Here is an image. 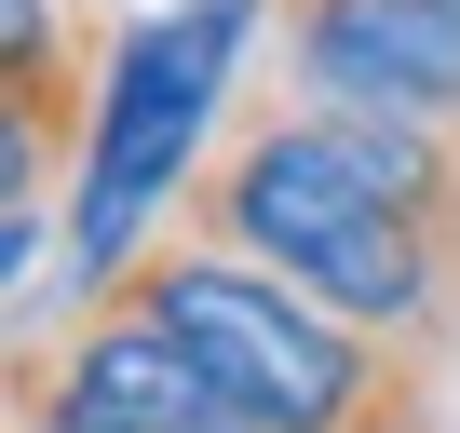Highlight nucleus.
<instances>
[{"mask_svg": "<svg viewBox=\"0 0 460 433\" xmlns=\"http://www.w3.org/2000/svg\"><path fill=\"white\" fill-rule=\"evenodd\" d=\"M285 82L312 109H393L460 136V0H285Z\"/></svg>", "mask_w": 460, "mask_h": 433, "instance_id": "20e7f679", "label": "nucleus"}, {"mask_svg": "<svg viewBox=\"0 0 460 433\" xmlns=\"http://www.w3.org/2000/svg\"><path fill=\"white\" fill-rule=\"evenodd\" d=\"M122 298H149L203 366L217 393L244 406L258 433H433V352L420 339H379L352 312H325L312 285L230 258V244H163L122 271Z\"/></svg>", "mask_w": 460, "mask_h": 433, "instance_id": "f03ea898", "label": "nucleus"}, {"mask_svg": "<svg viewBox=\"0 0 460 433\" xmlns=\"http://www.w3.org/2000/svg\"><path fill=\"white\" fill-rule=\"evenodd\" d=\"M190 231L312 285L325 312L447 352L460 325V136L393 109H244L190 176Z\"/></svg>", "mask_w": 460, "mask_h": 433, "instance_id": "f257e3e1", "label": "nucleus"}, {"mask_svg": "<svg viewBox=\"0 0 460 433\" xmlns=\"http://www.w3.org/2000/svg\"><path fill=\"white\" fill-rule=\"evenodd\" d=\"M258 0H190V14L136 28L95 82V122H82V190H68V285L109 298L149 244V216L203 176V122L230 95V55H244Z\"/></svg>", "mask_w": 460, "mask_h": 433, "instance_id": "7ed1b4c3", "label": "nucleus"}, {"mask_svg": "<svg viewBox=\"0 0 460 433\" xmlns=\"http://www.w3.org/2000/svg\"><path fill=\"white\" fill-rule=\"evenodd\" d=\"M14 433H82V420H55L41 393H14Z\"/></svg>", "mask_w": 460, "mask_h": 433, "instance_id": "39448f33", "label": "nucleus"}]
</instances>
